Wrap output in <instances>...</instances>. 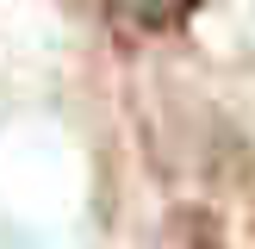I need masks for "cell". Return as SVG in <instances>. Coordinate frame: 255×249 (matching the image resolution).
<instances>
[{"instance_id": "cell-1", "label": "cell", "mask_w": 255, "mask_h": 249, "mask_svg": "<svg viewBox=\"0 0 255 249\" xmlns=\"http://www.w3.org/2000/svg\"><path fill=\"white\" fill-rule=\"evenodd\" d=\"M206 6V0H131V12L149 25V31H168V25H181V19H193V12Z\"/></svg>"}]
</instances>
